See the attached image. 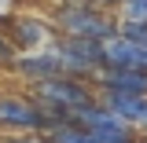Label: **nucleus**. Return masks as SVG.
<instances>
[{
  "instance_id": "obj_8",
  "label": "nucleus",
  "mask_w": 147,
  "mask_h": 143,
  "mask_svg": "<svg viewBox=\"0 0 147 143\" xmlns=\"http://www.w3.org/2000/svg\"><path fill=\"white\" fill-rule=\"evenodd\" d=\"M103 66H132V70H147V44L132 40L125 33H114L103 40Z\"/></svg>"
},
{
  "instance_id": "obj_5",
  "label": "nucleus",
  "mask_w": 147,
  "mask_h": 143,
  "mask_svg": "<svg viewBox=\"0 0 147 143\" xmlns=\"http://www.w3.org/2000/svg\"><path fill=\"white\" fill-rule=\"evenodd\" d=\"M70 121L85 125L92 136H96V143H147V132L132 128L129 121H121L114 110H107L103 103H99V95H96V103L81 107Z\"/></svg>"
},
{
  "instance_id": "obj_9",
  "label": "nucleus",
  "mask_w": 147,
  "mask_h": 143,
  "mask_svg": "<svg viewBox=\"0 0 147 143\" xmlns=\"http://www.w3.org/2000/svg\"><path fill=\"white\" fill-rule=\"evenodd\" d=\"M11 70H15L26 85H37V81H48V77H55V73H63V66H59L52 44H48V48H37V52H22Z\"/></svg>"
},
{
  "instance_id": "obj_14",
  "label": "nucleus",
  "mask_w": 147,
  "mask_h": 143,
  "mask_svg": "<svg viewBox=\"0 0 147 143\" xmlns=\"http://www.w3.org/2000/svg\"><path fill=\"white\" fill-rule=\"evenodd\" d=\"M0 143H52L44 132H22V136H0Z\"/></svg>"
},
{
  "instance_id": "obj_11",
  "label": "nucleus",
  "mask_w": 147,
  "mask_h": 143,
  "mask_svg": "<svg viewBox=\"0 0 147 143\" xmlns=\"http://www.w3.org/2000/svg\"><path fill=\"white\" fill-rule=\"evenodd\" d=\"M52 143H96V136H92L85 125L66 121V125H59V128L52 132Z\"/></svg>"
},
{
  "instance_id": "obj_10",
  "label": "nucleus",
  "mask_w": 147,
  "mask_h": 143,
  "mask_svg": "<svg viewBox=\"0 0 147 143\" xmlns=\"http://www.w3.org/2000/svg\"><path fill=\"white\" fill-rule=\"evenodd\" d=\"M96 92H136V95H147V70H132V66H103L96 73Z\"/></svg>"
},
{
  "instance_id": "obj_1",
  "label": "nucleus",
  "mask_w": 147,
  "mask_h": 143,
  "mask_svg": "<svg viewBox=\"0 0 147 143\" xmlns=\"http://www.w3.org/2000/svg\"><path fill=\"white\" fill-rule=\"evenodd\" d=\"M48 18L63 37L107 40V37L118 33V11H107L92 0H59V4H52Z\"/></svg>"
},
{
  "instance_id": "obj_7",
  "label": "nucleus",
  "mask_w": 147,
  "mask_h": 143,
  "mask_svg": "<svg viewBox=\"0 0 147 143\" xmlns=\"http://www.w3.org/2000/svg\"><path fill=\"white\" fill-rule=\"evenodd\" d=\"M99 95V103L107 110H114L121 121H129L132 128H140V132H147V95H136V92H96Z\"/></svg>"
},
{
  "instance_id": "obj_4",
  "label": "nucleus",
  "mask_w": 147,
  "mask_h": 143,
  "mask_svg": "<svg viewBox=\"0 0 147 143\" xmlns=\"http://www.w3.org/2000/svg\"><path fill=\"white\" fill-rule=\"evenodd\" d=\"M52 52L59 59L63 73L81 77V81H96V73L103 70V40H88V37H55Z\"/></svg>"
},
{
  "instance_id": "obj_15",
  "label": "nucleus",
  "mask_w": 147,
  "mask_h": 143,
  "mask_svg": "<svg viewBox=\"0 0 147 143\" xmlns=\"http://www.w3.org/2000/svg\"><path fill=\"white\" fill-rule=\"evenodd\" d=\"M92 4H99V7H107V11H118V7H121V0H92Z\"/></svg>"
},
{
  "instance_id": "obj_2",
  "label": "nucleus",
  "mask_w": 147,
  "mask_h": 143,
  "mask_svg": "<svg viewBox=\"0 0 147 143\" xmlns=\"http://www.w3.org/2000/svg\"><path fill=\"white\" fill-rule=\"evenodd\" d=\"M30 95L40 103L44 114L70 121L81 107L96 103V85H92V81H81V77H70V73H55V77H48V81L30 85Z\"/></svg>"
},
{
  "instance_id": "obj_6",
  "label": "nucleus",
  "mask_w": 147,
  "mask_h": 143,
  "mask_svg": "<svg viewBox=\"0 0 147 143\" xmlns=\"http://www.w3.org/2000/svg\"><path fill=\"white\" fill-rule=\"evenodd\" d=\"M0 33L15 44L18 52H37V48H48L59 30L52 26L48 15H30V11H15V15L0 18Z\"/></svg>"
},
{
  "instance_id": "obj_3",
  "label": "nucleus",
  "mask_w": 147,
  "mask_h": 143,
  "mask_svg": "<svg viewBox=\"0 0 147 143\" xmlns=\"http://www.w3.org/2000/svg\"><path fill=\"white\" fill-rule=\"evenodd\" d=\"M59 125H66V117L44 114L33 95L0 92V136H22V132H44V136H52Z\"/></svg>"
},
{
  "instance_id": "obj_16",
  "label": "nucleus",
  "mask_w": 147,
  "mask_h": 143,
  "mask_svg": "<svg viewBox=\"0 0 147 143\" xmlns=\"http://www.w3.org/2000/svg\"><path fill=\"white\" fill-rule=\"evenodd\" d=\"M55 4H59V0H55Z\"/></svg>"
},
{
  "instance_id": "obj_12",
  "label": "nucleus",
  "mask_w": 147,
  "mask_h": 143,
  "mask_svg": "<svg viewBox=\"0 0 147 143\" xmlns=\"http://www.w3.org/2000/svg\"><path fill=\"white\" fill-rule=\"evenodd\" d=\"M118 22H147V0H121Z\"/></svg>"
},
{
  "instance_id": "obj_13",
  "label": "nucleus",
  "mask_w": 147,
  "mask_h": 143,
  "mask_svg": "<svg viewBox=\"0 0 147 143\" xmlns=\"http://www.w3.org/2000/svg\"><path fill=\"white\" fill-rule=\"evenodd\" d=\"M118 33H125V37H132V40L147 44V22H118Z\"/></svg>"
}]
</instances>
